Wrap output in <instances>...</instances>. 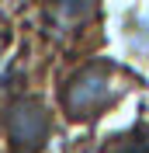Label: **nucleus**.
<instances>
[{
    "mask_svg": "<svg viewBox=\"0 0 149 153\" xmlns=\"http://www.w3.org/2000/svg\"><path fill=\"white\" fill-rule=\"evenodd\" d=\"M114 94H118V91H114L111 70L87 66V70H80V73L66 84L63 105H66V111L73 115V118H90V115H97Z\"/></svg>",
    "mask_w": 149,
    "mask_h": 153,
    "instance_id": "obj_1",
    "label": "nucleus"
},
{
    "mask_svg": "<svg viewBox=\"0 0 149 153\" xmlns=\"http://www.w3.org/2000/svg\"><path fill=\"white\" fill-rule=\"evenodd\" d=\"M7 136H10V143H14L18 153H35L38 146L45 143V136H49L45 108L38 105V101H31V97L10 105V111H7Z\"/></svg>",
    "mask_w": 149,
    "mask_h": 153,
    "instance_id": "obj_2",
    "label": "nucleus"
},
{
    "mask_svg": "<svg viewBox=\"0 0 149 153\" xmlns=\"http://www.w3.org/2000/svg\"><path fill=\"white\" fill-rule=\"evenodd\" d=\"M49 7H52V18H56L59 28H80L94 14L97 0H52Z\"/></svg>",
    "mask_w": 149,
    "mask_h": 153,
    "instance_id": "obj_3",
    "label": "nucleus"
},
{
    "mask_svg": "<svg viewBox=\"0 0 149 153\" xmlns=\"http://www.w3.org/2000/svg\"><path fill=\"white\" fill-rule=\"evenodd\" d=\"M118 153H149V132L132 136V139H128V146H121Z\"/></svg>",
    "mask_w": 149,
    "mask_h": 153,
    "instance_id": "obj_4",
    "label": "nucleus"
}]
</instances>
